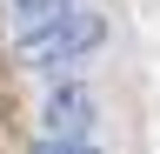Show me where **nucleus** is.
<instances>
[{
  "label": "nucleus",
  "instance_id": "20e7f679",
  "mask_svg": "<svg viewBox=\"0 0 160 154\" xmlns=\"http://www.w3.org/2000/svg\"><path fill=\"white\" fill-rule=\"evenodd\" d=\"M33 154H100V147H87V141H53V134H47Z\"/></svg>",
  "mask_w": 160,
  "mask_h": 154
},
{
  "label": "nucleus",
  "instance_id": "7ed1b4c3",
  "mask_svg": "<svg viewBox=\"0 0 160 154\" xmlns=\"http://www.w3.org/2000/svg\"><path fill=\"white\" fill-rule=\"evenodd\" d=\"M7 7H13V27L27 34V27H47L53 13H67L73 0H7Z\"/></svg>",
  "mask_w": 160,
  "mask_h": 154
},
{
  "label": "nucleus",
  "instance_id": "f257e3e1",
  "mask_svg": "<svg viewBox=\"0 0 160 154\" xmlns=\"http://www.w3.org/2000/svg\"><path fill=\"white\" fill-rule=\"evenodd\" d=\"M100 40H107V20L73 0V7L53 13L47 27H27V34H20V61H27V67H67V61H80V54H93Z\"/></svg>",
  "mask_w": 160,
  "mask_h": 154
},
{
  "label": "nucleus",
  "instance_id": "f03ea898",
  "mask_svg": "<svg viewBox=\"0 0 160 154\" xmlns=\"http://www.w3.org/2000/svg\"><path fill=\"white\" fill-rule=\"evenodd\" d=\"M47 127H53V141H80V134L93 127V94H87V87L47 94Z\"/></svg>",
  "mask_w": 160,
  "mask_h": 154
}]
</instances>
